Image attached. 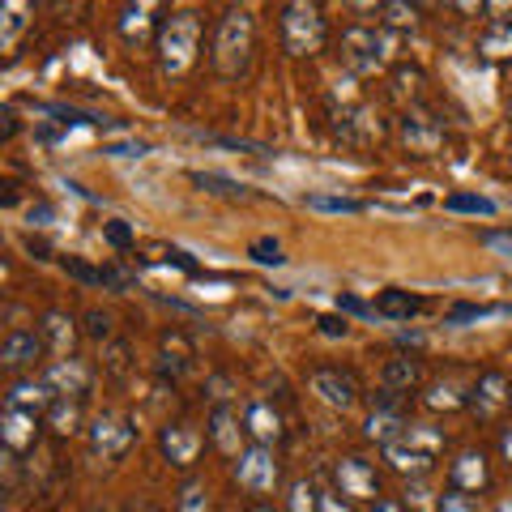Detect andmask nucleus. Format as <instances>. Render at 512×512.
<instances>
[{
    "instance_id": "1",
    "label": "nucleus",
    "mask_w": 512,
    "mask_h": 512,
    "mask_svg": "<svg viewBox=\"0 0 512 512\" xmlns=\"http://www.w3.org/2000/svg\"><path fill=\"white\" fill-rule=\"evenodd\" d=\"M154 47H158V69H163V77H184L201 52V18L192 9L171 13V18H163V26H158Z\"/></svg>"
},
{
    "instance_id": "2",
    "label": "nucleus",
    "mask_w": 512,
    "mask_h": 512,
    "mask_svg": "<svg viewBox=\"0 0 512 512\" xmlns=\"http://www.w3.org/2000/svg\"><path fill=\"white\" fill-rule=\"evenodd\" d=\"M256 43V22L248 9H227L214 30V69L222 77H244Z\"/></svg>"
},
{
    "instance_id": "3",
    "label": "nucleus",
    "mask_w": 512,
    "mask_h": 512,
    "mask_svg": "<svg viewBox=\"0 0 512 512\" xmlns=\"http://www.w3.org/2000/svg\"><path fill=\"white\" fill-rule=\"evenodd\" d=\"M282 47L291 56H316L325 52V39H329V26H325V13L308 0H295V5L282 9Z\"/></svg>"
},
{
    "instance_id": "4",
    "label": "nucleus",
    "mask_w": 512,
    "mask_h": 512,
    "mask_svg": "<svg viewBox=\"0 0 512 512\" xmlns=\"http://www.w3.org/2000/svg\"><path fill=\"white\" fill-rule=\"evenodd\" d=\"M389 35L384 30H372V26H350L342 35V60L350 73L359 77H372L384 69V60H389Z\"/></svg>"
},
{
    "instance_id": "5",
    "label": "nucleus",
    "mask_w": 512,
    "mask_h": 512,
    "mask_svg": "<svg viewBox=\"0 0 512 512\" xmlns=\"http://www.w3.org/2000/svg\"><path fill=\"white\" fill-rule=\"evenodd\" d=\"M133 440H137L133 423H128L124 414H116V410H103L99 419L90 423V453L99 461H120L128 448H133Z\"/></svg>"
},
{
    "instance_id": "6",
    "label": "nucleus",
    "mask_w": 512,
    "mask_h": 512,
    "mask_svg": "<svg viewBox=\"0 0 512 512\" xmlns=\"http://www.w3.org/2000/svg\"><path fill=\"white\" fill-rule=\"evenodd\" d=\"M235 483L244 491H252V495L274 491L278 487V457H274V448H265V444L244 448V453L235 457Z\"/></svg>"
},
{
    "instance_id": "7",
    "label": "nucleus",
    "mask_w": 512,
    "mask_h": 512,
    "mask_svg": "<svg viewBox=\"0 0 512 512\" xmlns=\"http://www.w3.org/2000/svg\"><path fill=\"white\" fill-rule=\"evenodd\" d=\"M308 389H312L329 410H342V414H346V410L359 406V384H355V376H350V372H342V367H320V372H312Z\"/></svg>"
},
{
    "instance_id": "8",
    "label": "nucleus",
    "mask_w": 512,
    "mask_h": 512,
    "mask_svg": "<svg viewBox=\"0 0 512 512\" xmlns=\"http://www.w3.org/2000/svg\"><path fill=\"white\" fill-rule=\"evenodd\" d=\"M201 448H205V436L197 427H188V423H167L163 431H158V453H163L171 466H197V457H201Z\"/></svg>"
},
{
    "instance_id": "9",
    "label": "nucleus",
    "mask_w": 512,
    "mask_h": 512,
    "mask_svg": "<svg viewBox=\"0 0 512 512\" xmlns=\"http://www.w3.org/2000/svg\"><path fill=\"white\" fill-rule=\"evenodd\" d=\"M333 478H338V491L350 495V500H376L380 495V474L363 457H342L333 466Z\"/></svg>"
},
{
    "instance_id": "10",
    "label": "nucleus",
    "mask_w": 512,
    "mask_h": 512,
    "mask_svg": "<svg viewBox=\"0 0 512 512\" xmlns=\"http://www.w3.org/2000/svg\"><path fill=\"white\" fill-rule=\"evenodd\" d=\"M0 440H5V453L18 457L26 453V448H35L39 440V414L35 410H13L5 406V414H0Z\"/></svg>"
},
{
    "instance_id": "11",
    "label": "nucleus",
    "mask_w": 512,
    "mask_h": 512,
    "mask_svg": "<svg viewBox=\"0 0 512 512\" xmlns=\"http://www.w3.org/2000/svg\"><path fill=\"white\" fill-rule=\"evenodd\" d=\"M43 380L52 384V393L56 397H82L86 389H90V367L82 363V359H52L47 363V372H43Z\"/></svg>"
},
{
    "instance_id": "12",
    "label": "nucleus",
    "mask_w": 512,
    "mask_h": 512,
    "mask_svg": "<svg viewBox=\"0 0 512 512\" xmlns=\"http://www.w3.org/2000/svg\"><path fill=\"white\" fill-rule=\"evenodd\" d=\"M508 406V376L504 372H487L478 376V384L470 389V410L478 419H495Z\"/></svg>"
},
{
    "instance_id": "13",
    "label": "nucleus",
    "mask_w": 512,
    "mask_h": 512,
    "mask_svg": "<svg viewBox=\"0 0 512 512\" xmlns=\"http://www.w3.org/2000/svg\"><path fill=\"white\" fill-rule=\"evenodd\" d=\"M448 483H453V491L461 495H474L487 487V457L478 453V448H466V453L453 457V466H448Z\"/></svg>"
},
{
    "instance_id": "14",
    "label": "nucleus",
    "mask_w": 512,
    "mask_h": 512,
    "mask_svg": "<svg viewBox=\"0 0 512 512\" xmlns=\"http://www.w3.org/2000/svg\"><path fill=\"white\" fill-rule=\"evenodd\" d=\"M244 431L252 436V444H265V448H274L282 440V414L269 406V402H252L244 410Z\"/></svg>"
},
{
    "instance_id": "15",
    "label": "nucleus",
    "mask_w": 512,
    "mask_h": 512,
    "mask_svg": "<svg viewBox=\"0 0 512 512\" xmlns=\"http://www.w3.org/2000/svg\"><path fill=\"white\" fill-rule=\"evenodd\" d=\"M363 431H367V440H376V444H397V440H406V419H402V410L397 406H376L372 414H367V423H363Z\"/></svg>"
},
{
    "instance_id": "16",
    "label": "nucleus",
    "mask_w": 512,
    "mask_h": 512,
    "mask_svg": "<svg viewBox=\"0 0 512 512\" xmlns=\"http://www.w3.org/2000/svg\"><path fill=\"white\" fill-rule=\"evenodd\" d=\"M43 355V338L35 329H13L5 342H0V363L5 367H26Z\"/></svg>"
},
{
    "instance_id": "17",
    "label": "nucleus",
    "mask_w": 512,
    "mask_h": 512,
    "mask_svg": "<svg viewBox=\"0 0 512 512\" xmlns=\"http://www.w3.org/2000/svg\"><path fill=\"white\" fill-rule=\"evenodd\" d=\"M239 436H244V427H239V414L231 406H218L214 419H210V440L218 444V453L235 461L239 453H244V448H239Z\"/></svg>"
},
{
    "instance_id": "18",
    "label": "nucleus",
    "mask_w": 512,
    "mask_h": 512,
    "mask_svg": "<svg viewBox=\"0 0 512 512\" xmlns=\"http://www.w3.org/2000/svg\"><path fill=\"white\" fill-rule=\"evenodd\" d=\"M5 406H13V410H52L56 406V393H52V384L47 380H18L9 389V397H5Z\"/></svg>"
},
{
    "instance_id": "19",
    "label": "nucleus",
    "mask_w": 512,
    "mask_h": 512,
    "mask_svg": "<svg viewBox=\"0 0 512 512\" xmlns=\"http://www.w3.org/2000/svg\"><path fill=\"white\" fill-rule=\"evenodd\" d=\"M384 461L397 470V474H406V478H423L427 470H431V453H423V448H414L410 440H397V444H389L384 448Z\"/></svg>"
},
{
    "instance_id": "20",
    "label": "nucleus",
    "mask_w": 512,
    "mask_h": 512,
    "mask_svg": "<svg viewBox=\"0 0 512 512\" xmlns=\"http://www.w3.org/2000/svg\"><path fill=\"white\" fill-rule=\"evenodd\" d=\"M380 384H384L389 393H410L414 384H419V359H410V355H393L389 363H384Z\"/></svg>"
},
{
    "instance_id": "21",
    "label": "nucleus",
    "mask_w": 512,
    "mask_h": 512,
    "mask_svg": "<svg viewBox=\"0 0 512 512\" xmlns=\"http://www.w3.org/2000/svg\"><path fill=\"white\" fill-rule=\"evenodd\" d=\"M402 141L410 146V154L427 158V154H436V146H440V128L427 124V120H419V116H406V120H402Z\"/></svg>"
},
{
    "instance_id": "22",
    "label": "nucleus",
    "mask_w": 512,
    "mask_h": 512,
    "mask_svg": "<svg viewBox=\"0 0 512 512\" xmlns=\"http://www.w3.org/2000/svg\"><path fill=\"white\" fill-rule=\"evenodd\" d=\"M43 338L52 342V350H56L60 359H69V355H73V342H77L73 316H64V312H47V316H43Z\"/></svg>"
},
{
    "instance_id": "23",
    "label": "nucleus",
    "mask_w": 512,
    "mask_h": 512,
    "mask_svg": "<svg viewBox=\"0 0 512 512\" xmlns=\"http://www.w3.org/2000/svg\"><path fill=\"white\" fill-rule=\"evenodd\" d=\"M478 52H483V60H508L512 56V22L508 18L491 22L483 30V39H478Z\"/></svg>"
},
{
    "instance_id": "24",
    "label": "nucleus",
    "mask_w": 512,
    "mask_h": 512,
    "mask_svg": "<svg viewBox=\"0 0 512 512\" xmlns=\"http://www.w3.org/2000/svg\"><path fill=\"white\" fill-rule=\"evenodd\" d=\"M419 308H423V299L410 291H384L376 299V316H384V320H410Z\"/></svg>"
},
{
    "instance_id": "25",
    "label": "nucleus",
    "mask_w": 512,
    "mask_h": 512,
    "mask_svg": "<svg viewBox=\"0 0 512 512\" xmlns=\"http://www.w3.org/2000/svg\"><path fill=\"white\" fill-rule=\"evenodd\" d=\"M423 402L431 410H461V406H470V393H461L453 380H440V384H431V389H427Z\"/></svg>"
},
{
    "instance_id": "26",
    "label": "nucleus",
    "mask_w": 512,
    "mask_h": 512,
    "mask_svg": "<svg viewBox=\"0 0 512 512\" xmlns=\"http://www.w3.org/2000/svg\"><path fill=\"white\" fill-rule=\"evenodd\" d=\"M47 423H52V431H60V436H73L77 423H82V410H77V397H56V406L47 410Z\"/></svg>"
},
{
    "instance_id": "27",
    "label": "nucleus",
    "mask_w": 512,
    "mask_h": 512,
    "mask_svg": "<svg viewBox=\"0 0 512 512\" xmlns=\"http://www.w3.org/2000/svg\"><path fill=\"white\" fill-rule=\"evenodd\" d=\"M192 184L197 188H205V192H214V197H252V192L244 188V184H235V180H227V175H214V171H192Z\"/></svg>"
},
{
    "instance_id": "28",
    "label": "nucleus",
    "mask_w": 512,
    "mask_h": 512,
    "mask_svg": "<svg viewBox=\"0 0 512 512\" xmlns=\"http://www.w3.org/2000/svg\"><path fill=\"white\" fill-rule=\"evenodd\" d=\"M175 508L180 512H210V487H205L201 478H188L180 487V495H175Z\"/></svg>"
},
{
    "instance_id": "29",
    "label": "nucleus",
    "mask_w": 512,
    "mask_h": 512,
    "mask_svg": "<svg viewBox=\"0 0 512 512\" xmlns=\"http://www.w3.org/2000/svg\"><path fill=\"white\" fill-rule=\"evenodd\" d=\"M444 205H448L453 214H483V218L495 214V201H491V197H474V192H457V197H448Z\"/></svg>"
},
{
    "instance_id": "30",
    "label": "nucleus",
    "mask_w": 512,
    "mask_h": 512,
    "mask_svg": "<svg viewBox=\"0 0 512 512\" xmlns=\"http://www.w3.org/2000/svg\"><path fill=\"white\" fill-rule=\"evenodd\" d=\"M308 210H316V214H359L363 210V201H355V197H308Z\"/></svg>"
},
{
    "instance_id": "31",
    "label": "nucleus",
    "mask_w": 512,
    "mask_h": 512,
    "mask_svg": "<svg viewBox=\"0 0 512 512\" xmlns=\"http://www.w3.org/2000/svg\"><path fill=\"white\" fill-rule=\"evenodd\" d=\"M500 312H512V308H478V303H457V308H448L444 325H466V320H487V316H500Z\"/></svg>"
},
{
    "instance_id": "32",
    "label": "nucleus",
    "mask_w": 512,
    "mask_h": 512,
    "mask_svg": "<svg viewBox=\"0 0 512 512\" xmlns=\"http://www.w3.org/2000/svg\"><path fill=\"white\" fill-rule=\"evenodd\" d=\"M291 512H320V500H316V487L308 483V478H299V483H291Z\"/></svg>"
},
{
    "instance_id": "33",
    "label": "nucleus",
    "mask_w": 512,
    "mask_h": 512,
    "mask_svg": "<svg viewBox=\"0 0 512 512\" xmlns=\"http://www.w3.org/2000/svg\"><path fill=\"white\" fill-rule=\"evenodd\" d=\"M146 18H150V5H137V9H124V18H120V35L133 43L146 35Z\"/></svg>"
},
{
    "instance_id": "34",
    "label": "nucleus",
    "mask_w": 512,
    "mask_h": 512,
    "mask_svg": "<svg viewBox=\"0 0 512 512\" xmlns=\"http://www.w3.org/2000/svg\"><path fill=\"white\" fill-rule=\"evenodd\" d=\"M64 274L77 278V282H86V286H103V269L86 265L82 256H64Z\"/></svg>"
},
{
    "instance_id": "35",
    "label": "nucleus",
    "mask_w": 512,
    "mask_h": 512,
    "mask_svg": "<svg viewBox=\"0 0 512 512\" xmlns=\"http://www.w3.org/2000/svg\"><path fill=\"white\" fill-rule=\"evenodd\" d=\"M248 256L256 265H286V256H282V244L278 239H256V244L248 248Z\"/></svg>"
},
{
    "instance_id": "36",
    "label": "nucleus",
    "mask_w": 512,
    "mask_h": 512,
    "mask_svg": "<svg viewBox=\"0 0 512 512\" xmlns=\"http://www.w3.org/2000/svg\"><path fill=\"white\" fill-rule=\"evenodd\" d=\"M22 13H26V5H18V0H9V5H5V35H0V43H5V47L18 39V30L26 26Z\"/></svg>"
},
{
    "instance_id": "37",
    "label": "nucleus",
    "mask_w": 512,
    "mask_h": 512,
    "mask_svg": "<svg viewBox=\"0 0 512 512\" xmlns=\"http://www.w3.org/2000/svg\"><path fill=\"white\" fill-rule=\"evenodd\" d=\"M380 13H384V22L397 26V30L419 22V9H414V5H380Z\"/></svg>"
},
{
    "instance_id": "38",
    "label": "nucleus",
    "mask_w": 512,
    "mask_h": 512,
    "mask_svg": "<svg viewBox=\"0 0 512 512\" xmlns=\"http://www.w3.org/2000/svg\"><path fill=\"white\" fill-rule=\"evenodd\" d=\"M436 512H478V504H474V495L448 491V495H440V504H436Z\"/></svg>"
},
{
    "instance_id": "39",
    "label": "nucleus",
    "mask_w": 512,
    "mask_h": 512,
    "mask_svg": "<svg viewBox=\"0 0 512 512\" xmlns=\"http://www.w3.org/2000/svg\"><path fill=\"white\" fill-rule=\"evenodd\" d=\"M86 333H90V338H99V342H107L111 338V316L99 312V308L86 312Z\"/></svg>"
},
{
    "instance_id": "40",
    "label": "nucleus",
    "mask_w": 512,
    "mask_h": 512,
    "mask_svg": "<svg viewBox=\"0 0 512 512\" xmlns=\"http://www.w3.org/2000/svg\"><path fill=\"white\" fill-rule=\"evenodd\" d=\"M338 312L342 316H376V308H372V303H363V299H355V295H338Z\"/></svg>"
},
{
    "instance_id": "41",
    "label": "nucleus",
    "mask_w": 512,
    "mask_h": 512,
    "mask_svg": "<svg viewBox=\"0 0 512 512\" xmlns=\"http://www.w3.org/2000/svg\"><path fill=\"white\" fill-rule=\"evenodd\" d=\"M124 367H128V346L124 342H111L107 346V372L111 376H124Z\"/></svg>"
},
{
    "instance_id": "42",
    "label": "nucleus",
    "mask_w": 512,
    "mask_h": 512,
    "mask_svg": "<svg viewBox=\"0 0 512 512\" xmlns=\"http://www.w3.org/2000/svg\"><path fill=\"white\" fill-rule=\"evenodd\" d=\"M316 325H320V333H325V338H346V333H350L346 316H320Z\"/></svg>"
},
{
    "instance_id": "43",
    "label": "nucleus",
    "mask_w": 512,
    "mask_h": 512,
    "mask_svg": "<svg viewBox=\"0 0 512 512\" xmlns=\"http://www.w3.org/2000/svg\"><path fill=\"white\" fill-rule=\"evenodd\" d=\"M406 504L431 508V504H440V500H431V487H427V483H410V487H406Z\"/></svg>"
},
{
    "instance_id": "44",
    "label": "nucleus",
    "mask_w": 512,
    "mask_h": 512,
    "mask_svg": "<svg viewBox=\"0 0 512 512\" xmlns=\"http://www.w3.org/2000/svg\"><path fill=\"white\" fill-rule=\"evenodd\" d=\"M111 158H141V154H150L146 141H120V146H107Z\"/></svg>"
},
{
    "instance_id": "45",
    "label": "nucleus",
    "mask_w": 512,
    "mask_h": 512,
    "mask_svg": "<svg viewBox=\"0 0 512 512\" xmlns=\"http://www.w3.org/2000/svg\"><path fill=\"white\" fill-rule=\"evenodd\" d=\"M316 500H320V512H350V504L338 491H316Z\"/></svg>"
},
{
    "instance_id": "46",
    "label": "nucleus",
    "mask_w": 512,
    "mask_h": 512,
    "mask_svg": "<svg viewBox=\"0 0 512 512\" xmlns=\"http://www.w3.org/2000/svg\"><path fill=\"white\" fill-rule=\"evenodd\" d=\"M107 239H111V244H116V248H128V244H133V231H128L124 227V222H107Z\"/></svg>"
},
{
    "instance_id": "47",
    "label": "nucleus",
    "mask_w": 512,
    "mask_h": 512,
    "mask_svg": "<svg viewBox=\"0 0 512 512\" xmlns=\"http://www.w3.org/2000/svg\"><path fill=\"white\" fill-rule=\"evenodd\" d=\"M483 244L500 248V252H512V235H504V231H487V235H483Z\"/></svg>"
},
{
    "instance_id": "48",
    "label": "nucleus",
    "mask_w": 512,
    "mask_h": 512,
    "mask_svg": "<svg viewBox=\"0 0 512 512\" xmlns=\"http://www.w3.org/2000/svg\"><path fill=\"white\" fill-rule=\"evenodd\" d=\"M52 222V210L47 205H30V227H47Z\"/></svg>"
},
{
    "instance_id": "49",
    "label": "nucleus",
    "mask_w": 512,
    "mask_h": 512,
    "mask_svg": "<svg viewBox=\"0 0 512 512\" xmlns=\"http://www.w3.org/2000/svg\"><path fill=\"white\" fill-rule=\"evenodd\" d=\"M372 512H406V504L402 500H376Z\"/></svg>"
},
{
    "instance_id": "50",
    "label": "nucleus",
    "mask_w": 512,
    "mask_h": 512,
    "mask_svg": "<svg viewBox=\"0 0 512 512\" xmlns=\"http://www.w3.org/2000/svg\"><path fill=\"white\" fill-rule=\"evenodd\" d=\"M397 342H402V346H423L427 338H423V333H406V329H402V333H397Z\"/></svg>"
},
{
    "instance_id": "51",
    "label": "nucleus",
    "mask_w": 512,
    "mask_h": 512,
    "mask_svg": "<svg viewBox=\"0 0 512 512\" xmlns=\"http://www.w3.org/2000/svg\"><path fill=\"white\" fill-rule=\"evenodd\" d=\"M13 133H18V120H13V107H5V133H0V137H13Z\"/></svg>"
},
{
    "instance_id": "52",
    "label": "nucleus",
    "mask_w": 512,
    "mask_h": 512,
    "mask_svg": "<svg viewBox=\"0 0 512 512\" xmlns=\"http://www.w3.org/2000/svg\"><path fill=\"white\" fill-rule=\"evenodd\" d=\"M500 453H504V461H512V427H504V436H500Z\"/></svg>"
},
{
    "instance_id": "53",
    "label": "nucleus",
    "mask_w": 512,
    "mask_h": 512,
    "mask_svg": "<svg viewBox=\"0 0 512 512\" xmlns=\"http://www.w3.org/2000/svg\"><path fill=\"white\" fill-rule=\"evenodd\" d=\"M495 512H512V500H504V504H500V508H495Z\"/></svg>"
},
{
    "instance_id": "54",
    "label": "nucleus",
    "mask_w": 512,
    "mask_h": 512,
    "mask_svg": "<svg viewBox=\"0 0 512 512\" xmlns=\"http://www.w3.org/2000/svg\"><path fill=\"white\" fill-rule=\"evenodd\" d=\"M508 111H512V86H508Z\"/></svg>"
},
{
    "instance_id": "55",
    "label": "nucleus",
    "mask_w": 512,
    "mask_h": 512,
    "mask_svg": "<svg viewBox=\"0 0 512 512\" xmlns=\"http://www.w3.org/2000/svg\"><path fill=\"white\" fill-rule=\"evenodd\" d=\"M252 512H274V508H252Z\"/></svg>"
}]
</instances>
